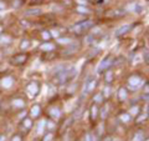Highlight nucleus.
<instances>
[{"label": "nucleus", "instance_id": "1", "mask_svg": "<svg viewBox=\"0 0 149 141\" xmlns=\"http://www.w3.org/2000/svg\"><path fill=\"white\" fill-rule=\"evenodd\" d=\"M77 74L78 71L74 66H68V68H64L62 70H57L55 73V76H53V82L59 85L66 84L68 81H72L77 76Z\"/></svg>", "mask_w": 149, "mask_h": 141}, {"label": "nucleus", "instance_id": "2", "mask_svg": "<svg viewBox=\"0 0 149 141\" xmlns=\"http://www.w3.org/2000/svg\"><path fill=\"white\" fill-rule=\"evenodd\" d=\"M92 26H93L92 20H82V21L74 24L71 28V31L74 32L76 35H82V34H85L86 31H88Z\"/></svg>", "mask_w": 149, "mask_h": 141}, {"label": "nucleus", "instance_id": "3", "mask_svg": "<svg viewBox=\"0 0 149 141\" xmlns=\"http://www.w3.org/2000/svg\"><path fill=\"white\" fill-rule=\"evenodd\" d=\"M113 61H114V59H113V56H112L111 54H109V55H107L105 59H102V61L97 66V73L101 74V73L105 71V70H108L109 66L113 64Z\"/></svg>", "mask_w": 149, "mask_h": 141}, {"label": "nucleus", "instance_id": "4", "mask_svg": "<svg viewBox=\"0 0 149 141\" xmlns=\"http://www.w3.org/2000/svg\"><path fill=\"white\" fill-rule=\"evenodd\" d=\"M27 57H29L27 54H16V55H14L10 59V63L15 66H19V65H23L26 63Z\"/></svg>", "mask_w": 149, "mask_h": 141}, {"label": "nucleus", "instance_id": "5", "mask_svg": "<svg viewBox=\"0 0 149 141\" xmlns=\"http://www.w3.org/2000/svg\"><path fill=\"white\" fill-rule=\"evenodd\" d=\"M96 85H97L96 79L92 77V76H90L88 79H87V81L85 82L83 93H85V94H88V93H91V91H93V90H94V88H96Z\"/></svg>", "mask_w": 149, "mask_h": 141}, {"label": "nucleus", "instance_id": "6", "mask_svg": "<svg viewBox=\"0 0 149 141\" xmlns=\"http://www.w3.org/2000/svg\"><path fill=\"white\" fill-rule=\"evenodd\" d=\"M27 93L31 95V96H35V95L39 94V85L36 82H31V84L27 85Z\"/></svg>", "mask_w": 149, "mask_h": 141}, {"label": "nucleus", "instance_id": "7", "mask_svg": "<svg viewBox=\"0 0 149 141\" xmlns=\"http://www.w3.org/2000/svg\"><path fill=\"white\" fill-rule=\"evenodd\" d=\"M132 29V25H129V24H126V25H123L121 28L117 29V31H116V36H122L124 35L126 32H128Z\"/></svg>", "mask_w": 149, "mask_h": 141}, {"label": "nucleus", "instance_id": "8", "mask_svg": "<svg viewBox=\"0 0 149 141\" xmlns=\"http://www.w3.org/2000/svg\"><path fill=\"white\" fill-rule=\"evenodd\" d=\"M140 81H142V79H140L139 75H132L129 79H128V82H129L131 86H138L140 84Z\"/></svg>", "mask_w": 149, "mask_h": 141}, {"label": "nucleus", "instance_id": "9", "mask_svg": "<svg viewBox=\"0 0 149 141\" xmlns=\"http://www.w3.org/2000/svg\"><path fill=\"white\" fill-rule=\"evenodd\" d=\"M41 50H44V51H52L53 49H55V45L53 44H50V43H45L41 45Z\"/></svg>", "mask_w": 149, "mask_h": 141}, {"label": "nucleus", "instance_id": "10", "mask_svg": "<svg viewBox=\"0 0 149 141\" xmlns=\"http://www.w3.org/2000/svg\"><path fill=\"white\" fill-rule=\"evenodd\" d=\"M40 14H41V9H30V10H27L26 13H25L26 16H37Z\"/></svg>", "mask_w": 149, "mask_h": 141}, {"label": "nucleus", "instance_id": "11", "mask_svg": "<svg viewBox=\"0 0 149 141\" xmlns=\"http://www.w3.org/2000/svg\"><path fill=\"white\" fill-rule=\"evenodd\" d=\"M118 97H119V100L121 101H124L127 99V90L126 89H119V91H118Z\"/></svg>", "mask_w": 149, "mask_h": 141}, {"label": "nucleus", "instance_id": "12", "mask_svg": "<svg viewBox=\"0 0 149 141\" xmlns=\"http://www.w3.org/2000/svg\"><path fill=\"white\" fill-rule=\"evenodd\" d=\"M55 56H56V54L53 53V51H45V54L42 55V59H45V60H51Z\"/></svg>", "mask_w": 149, "mask_h": 141}, {"label": "nucleus", "instance_id": "13", "mask_svg": "<svg viewBox=\"0 0 149 141\" xmlns=\"http://www.w3.org/2000/svg\"><path fill=\"white\" fill-rule=\"evenodd\" d=\"M12 106L14 107H24L25 106V101L21 99H16V100L12 101Z\"/></svg>", "mask_w": 149, "mask_h": 141}, {"label": "nucleus", "instance_id": "14", "mask_svg": "<svg viewBox=\"0 0 149 141\" xmlns=\"http://www.w3.org/2000/svg\"><path fill=\"white\" fill-rule=\"evenodd\" d=\"M3 86L4 88H10V86L12 85V79L11 77H5V79H3Z\"/></svg>", "mask_w": 149, "mask_h": 141}, {"label": "nucleus", "instance_id": "15", "mask_svg": "<svg viewBox=\"0 0 149 141\" xmlns=\"http://www.w3.org/2000/svg\"><path fill=\"white\" fill-rule=\"evenodd\" d=\"M97 114H98V109L96 105H92V107H91V119L94 120L97 118Z\"/></svg>", "mask_w": 149, "mask_h": 141}, {"label": "nucleus", "instance_id": "16", "mask_svg": "<svg viewBox=\"0 0 149 141\" xmlns=\"http://www.w3.org/2000/svg\"><path fill=\"white\" fill-rule=\"evenodd\" d=\"M31 115L34 116V118H36V116L40 115V106H39V105L32 106V109H31Z\"/></svg>", "mask_w": 149, "mask_h": 141}, {"label": "nucleus", "instance_id": "17", "mask_svg": "<svg viewBox=\"0 0 149 141\" xmlns=\"http://www.w3.org/2000/svg\"><path fill=\"white\" fill-rule=\"evenodd\" d=\"M143 140H144V134L142 131L137 132V134L134 135V138H133V141H143Z\"/></svg>", "mask_w": 149, "mask_h": 141}, {"label": "nucleus", "instance_id": "18", "mask_svg": "<svg viewBox=\"0 0 149 141\" xmlns=\"http://www.w3.org/2000/svg\"><path fill=\"white\" fill-rule=\"evenodd\" d=\"M59 43L60 44H66V45H70L72 43L71 39H68V38H59Z\"/></svg>", "mask_w": 149, "mask_h": 141}, {"label": "nucleus", "instance_id": "19", "mask_svg": "<svg viewBox=\"0 0 149 141\" xmlns=\"http://www.w3.org/2000/svg\"><path fill=\"white\" fill-rule=\"evenodd\" d=\"M106 81L107 82H111L112 81V77H113V73L111 71V70H107V73H106Z\"/></svg>", "mask_w": 149, "mask_h": 141}, {"label": "nucleus", "instance_id": "20", "mask_svg": "<svg viewBox=\"0 0 149 141\" xmlns=\"http://www.w3.org/2000/svg\"><path fill=\"white\" fill-rule=\"evenodd\" d=\"M121 120H122V121H124V122H128L131 120V115L129 114H122L121 115Z\"/></svg>", "mask_w": 149, "mask_h": 141}, {"label": "nucleus", "instance_id": "21", "mask_svg": "<svg viewBox=\"0 0 149 141\" xmlns=\"http://www.w3.org/2000/svg\"><path fill=\"white\" fill-rule=\"evenodd\" d=\"M29 46H30V43H29V40H23V43H21V45H20V49H27Z\"/></svg>", "mask_w": 149, "mask_h": 141}, {"label": "nucleus", "instance_id": "22", "mask_svg": "<svg viewBox=\"0 0 149 141\" xmlns=\"http://www.w3.org/2000/svg\"><path fill=\"white\" fill-rule=\"evenodd\" d=\"M31 125H32V122H31L30 119H25V120H24V126L26 127V129H30Z\"/></svg>", "mask_w": 149, "mask_h": 141}, {"label": "nucleus", "instance_id": "23", "mask_svg": "<svg viewBox=\"0 0 149 141\" xmlns=\"http://www.w3.org/2000/svg\"><path fill=\"white\" fill-rule=\"evenodd\" d=\"M51 115L53 116V118H59V116H60L59 109H52V110H51Z\"/></svg>", "mask_w": 149, "mask_h": 141}, {"label": "nucleus", "instance_id": "24", "mask_svg": "<svg viewBox=\"0 0 149 141\" xmlns=\"http://www.w3.org/2000/svg\"><path fill=\"white\" fill-rule=\"evenodd\" d=\"M77 11H78V13H88V9L85 8V6H78L77 8Z\"/></svg>", "mask_w": 149, "mask_h": 141}, {"label": "nucleus", "instance_id": "25", "mask_svg": "<svg viewBox=\"0 0 149 141\" xmlns=\"http://www.w3.org/2000/svg\"><path fill=\"white\" fill-rule=\"evenodd\" d=\"M45 124H46L45 121H41V122L39 124V129H37V132H39V134H40V132H42V130H44V126H45Z\"/></svg>", "mask_w": 149, "mask_h": 141}, {"label": "nucleus", "instance_id": "26", "mask_svg": "<svg viewBox=\"0 0 149 141\" xmlns=\"http://www.w3.org/2000/svg\"><path fill=\"white\" fill-rule=\"evenodd\" d=\"M102 99H103V95L102 94H98L94 96V101L96 102H102Z\"/></svg>", "mask_w": 149, "mask_h": 141}, {"label": "nucleus", "instance_id": "27", "mask_svg": "<svg viewBox=\"0 0 149 141\" xmlns=\"http://www.w3.org/2000/svg\"><path fill=\"white\" fill-rule=\"evenodd\" d=\"M52 138H53L52 134H47V135L44 138V141H52Z\"/></svg>", "mask_w": 149, "mask_h": 141}, {"label": "nucleus", "instance_id": "28", "mask_svg": "<svg viewBox=\"0 0 149 141\" xmlns=\"http://www.w3.org/2000/svg\"><path fill=\"white\" fill-rule=\"evenodd\" d=\"M50 36H51V35H50V32H47V31H44V32H42V38H44L45 40H49Z\"/></svg>", "mask_w": 149, "mask_h": 141}, {"label": "nucleus", "instance_id": "29", "mask_svg": "<svg viewBox=\"0 0 149 141\" xmlns=\"http://www.w3.org/2000/svg\"><path fill=\"white\" fill-rule=\"evenodd\" d=\"M131 114H132V115H137V114H138V106H134V107H132V110H131Z\"/></svg>", "mask_w": 149, "mask_h": 141}, {"label": "nucleus", "instance_id": "30", "mask_svg": "<svg viewBox=\"0 0 149 141\" xmlns=\"http://www.w3.org/2000/svg\"><path fill=\"white\" fill-rule=\"evenodd\" d=\"M50 35H52V36H53V38H59L60 32H59V31H57V30H52V31H51V34H50Z\"/></svg>", "mask_w": 149, "mask_h": 141}, {"label": "nucleus", "instance_id": "31", "mask_svg": "<svg viewBox=\"0 0 149 141\" xmlns=\"http://www.w3.org/2000/svg\"><path fill=\"white\" fill-rule=\"evenodd\" d=\"M31 5H35V4H41L42 3V0H31Z\"/></svg>", "mask_w": 149, "mask_h": 141}, {"label": "nucleus", "instance_id": "32", "mask_svg": "<svg viewBox=\"0 0 149 141\" xmlns=\"http://www.w3.org/2000/svg\"><path fill=\"white\" fill-rule=\"evenodd\" d=\"M144 61H146V64H148L149 61H148V51H144Z\"/></svg>", "mask_w": 149, "mask_h": 141}, {"label": "nucleus", "instance_id": "33", "mask_svg": "<svg viewBox=\"0 0 149 141\" xmlns=\"http://www.w3.org/2000/svg\"><path fill=\"white\" fill-rule=\"evenodd\" d=\"M11 141H21V138H20L19 135H15L14 138H12V140Z\"/></svg>", "mask_w": 149, "mask_h": 141}, {"label": "nucleus", "instance_id": "34", "mask_svg": "<svg viewBox=\"0 0 149 141\" xmlns=\"http://www.w3.org/2000/svg\"><path fill=\"white\" fill-rule=\"evenodd\" d=\"M77 3L80 4L81 6H82V5H86V4H87V1H86V0H77Z\"/></svg>", "mask_w": 149, "mask_h": 141}, {"label": "nucleus", "instance_id": "35", "mask_svg": "<svg viewBox=\"0 0 149 141\" xmlns=\"http://www.w3.org/2000/svg\"><path fill=\"white\" fill-rule=\"evenodd\" d=\"M15 1H16V3H14V5H15V6H20V5L23 4L21 0H15Z\"/></svg>", "mask_w": 149, "mask_h": 141}, {"label": "nucleus", "instance_id": "36", "mask_svg": "<svg viewBox=\"0 0 149 141\" xmlns=\"http://www.w3.org/2000/svg\"><path fill=\"white\" fill-rule=\"evenodd\" d=\"M5 4H4L3 1H1V0H0V10H4V9H5Z\"/></svg>", "mask_w": 149, "mask_h": 141}, {"label": "nucleus", "instance_id": "37", "mask_svg": "<svg viewBox=\"0 0 149 141\" xmlns=\"http://www.w3.org/2000/svg\"><path fill=\"white\" fill-rule=\"evenodd\" d=\"M146 116H147V115H142V116H140V118H139L138 120H137V122H142V120L146 119Z\"/></svg>", "mask_w": 149, "mask_h": 141}, {"label": "nucleus", "instance_id": "38", "mask_svg": "<svg viewBox=\"0 0 149 141\" xmlns=\"http://www.w3.org/2000/svg\"><path fill=\"white\" fill-rule=\"evenodd\" d=\"M85 141H91V136H90V134H87V135L85 136Z\"/></svg>", "mask_w": 149, "mask_h": 141}, {"label": "nucleus", "instance_id": "39", "mask_svg": "<svg viewBox=\"0 0 149 141\" xmlns=\"http://www.w3.org/2000/svg\"><path fill=\"white\" fill-rule=\"evenodd\" d=\"M109 91H111L109 88H106V96H108V95H109Z\"/></svg>", "mask_w": 149, "mask_h": 141}, {"label": "nucleus", "instance_id": "40", "mask_svg": "<svg viewBox=\"0 0 149 141\" xmlns=\"http://www.w3.org/2000/svg\"><path fill=\"white\" fill-rule=\"evenodd\" d=\"M0 31H1V26H0Z\"/></svg>", "mask_w": 149, "mask_h": 141}]
</instances>
